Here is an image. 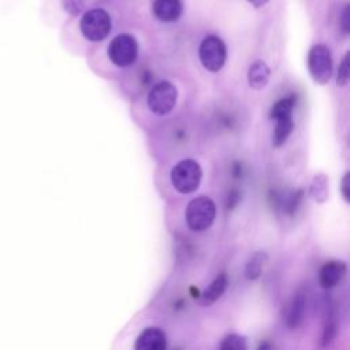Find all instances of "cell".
Returning <instances> with one entry per match:
<instances>
[{
	"label": "cell",
	"instance_id": "cell-21",
	"mask_svg": "<svg viewBox=\"0 0 350 350\" xmlns=\"http://www.w3.org/2000/svg\"><path fill=\"white\" fill-rule=\"evenodd\" d=\"M349 178H350V174L346 172L343 179H342V194H343V198L349 202L350 201V189H349Z\"/></svg>",
	"mask_w": 350,
	"mask_h": 350
},
{
	"label": "cell",
	"instance_id": "cell-20",
	"mask_svg": "<svg viewBox=\"0 0 350 350\" xmlns=\"http://www.w3.org/2000/svg\"><path fill=\"white\" fill-rule=\"evenodd\" d=\"M83 5H85V0H63L64 10L71 15L79 14Z\"/></svg>",
	"mask_w": 350,
	"mask_h": 350
},
{
	"label": "cell",
	"instance_id": "cell-18",
	"mask_svg": "<svg viewBox=\"0 0 350 350\" xmlns=\"http://www.w3.org/2000/svg\"><path fill=\"white\" fill-rule=\"evenodd\" d=\"M349 75H350V71H349V53L345 55L340 66H339V70H338V85L343 86L347 83L349 81Z\"/></svg>",
	"mask_w": 350,
	"mask_h": 350
},
{
	"label": "cell",
	"instance_id": "cell-7",
	"mask_svg": "<svg viewBox=\"0 0 350 350\" xmlns=\"http://www.w3.org/2000/svg\"><path fill=\"white\" fill-rule=\"evenodd\" d=\"M308 68L314 82L324 85L332 74V57L325 45H314L308 55Z\"/></svg>",
	"mask_w": 350,
	"mask_h": 350
},
{
	"label": "cell",
	"instance_id": "cell-4",
	"mask_svg": "<svg viewBox=\"0 0 350 350\" xmlns=\"http://www.w3.org/2000/svg\"><path fill=\"white\" fill-rule=\"evenodd\" d=\"M198 56L202 63V66L212 72L219 71L227 57V49L221 38L217 36H208L202 40L198 49Z\"/></svg>",
	"mask_w": 350,
	"mask_h": 350
},
{
	"label": "cell",
	"instance_id": "cell-22",
	"mask_svg": "<svg viewBox=\"0 0 350 350\" xmlns=\"http://www.w3.org/2000/svg\"><path fill=\"white\" fill-rule=\"evenodd\" d=\"M342 26H343V30L347 33L349 31V7H346L343 10V14H342Z\"/></svg>",
	"mask_w": 350,
	"mask_h": 350
},
{
	"label": "cell",
	"instance_id": "cell-19",
	"mask_svg": "<svg viewBox=\"0 0 350 350\" xmlns=\"http://www.w3.org/2000/svg\"><path fill=\"white\" fill-rule=\"evenodd\" d=\"M335 331H336V324H335V320L329 314V317H327V323L324 325V335H323L324 345H328L334 339Z\"/></svg>",
	"mask_w": 350,
	"mask_h": 350
},
{
	"label": "cell",
	"instance_id": "cell-12",
	"mask_svg": "<svg viewBox=\"0 0 350 350\" xmlns=\"http://www.w3.org/2000/svg\"><path fill=\"white\" fill-rule=\"evenodd\" d=\"M305 306H306V301L304 294H297L288 308L287 312V317H286V324L288 328H297L305 314Z\"/></svg>",
	"mask_w": 350,
	"mask_h": 350
},
{
	"label": "cell",
	"instance_id": "cell-16",
	"mask_svg": "<svg viewBox=\"0 0 350 350\" xmlns=\"http://www.w3.org/2000/svg\"><path fill=\"white\" fill-rule=\"evenodd\" d=\"M294 109V100L291 97L279 100L271 109V118L278 119L282 116H291Z\"/></svg>",
	"mask_w": 350,
	"mask_h": 350
},
{
	"label": "cell",
	"instance_id": "cell-8",
	"mask_svg": "<svg viewBox=\"0 0 350 350\" xmlns=\"http://www.w3.org/2000/svg\"><path fill=\"white\" fill-rule=\"evenodd\" d=\"M167 338L165 334L156 327H149L144 329L134 345V350H165Z\"/></svg>",
	"mask_w": 350,
	"mask_h": 350
},
{
	"label": "cell",
	"instance_id": "cell-11",
	"mask_svg": "<svg viewBox=\"0 0 350 350\" xmlns=\"http://www.w3.org/2000/svg\"><path fill=\"white\" fill-rule=\"evenodd\" d=\"M269 67L265 64V62L262 60H256L250 67H249V72H247V81L250 88L260 90L262 89L268 81H269Z\"/></svg>",
	"mask_w": 350,
	"mask_h": 350
},
{
	"label": "cell",
	"instance_id": "cell-17",
	"mask_svg": "<svg viewBox=\"0 0 350 350\" xmlns=\"http://www.w3.org/2000/svg\"><path fill=\"white\" fill-rule=\"evenodd\" d=\"M219 350H247L246 339L241 335H237V334L227 335L221 340Z\"/></svg>",
	"mask_w": 350,
	"mask_h": 350
},
{
	"label": "cell",
	"instance_id": "cell-1",
	"mask_svg": "<svg viewBox=\"0 0 350 350\" xmlns=\"http://www.w3.org/2000/svg\"><path fill=\"white\" fill-rule=\"evenodd\" d=\"M202 176L201 167L197 161L186 159L179 161L171 171V180L174 187L182 194H190L200 186Z\"/></svg>",
	"mask_w": 350,
	"mask_h": 350
},
{
	"label": "cell",
	"instance_id": "cell-5",
	"mask_svg": "<svg viewBox=\"0 0 350 350\" xmlns=\"http://www.w3.org/2000/svg\"><path fill=\"white\" fill-rule=\"evenodd\" d=\"M108 56L118 67L133 64L138 56V44L135 38L130 34L116 36L108 46Z\"/></svg>",
	"mask_w": 350,
	"mask_h": 350
},
{
	"label": "cell",
	"instance_id": "cell-6",
	"mask_svg": "<svg viewBox=\"0 0 350 350\" xmlns=\"http://www.w3.org/2000/svg\"><path fill=\"white\" fill-rule=\"evenodd\" d=\"M176 98H178L176 88L171 82L163 81L152 88L148 96V105L153 113L167 115L175 107Z\"/></svg>",
	"mask_w": 350,
	"mask_h": 350
},
{
	"label": "cell",
	"instance_id": "cell-3",
	"mask_svg": "<svg viewBox=\"0 0 350 350\" xmlns=\"http://www.w3.org/2000/svg\"><path fill=\"white\" fill-rule=\"evenodd\" d=\"M111 18L101 10L94 8L88 11L81 19V31L89 41H101L111 31Z\"/></svg>",
	"mask_w": 350,
	"mask_h": 350
},
{
	"label": "cell",
	"instance_id": "cell-14",
	"mask_svg": "<svg viewBox=\"0 0 350 350\" xmlns=\"http://www.w3.org/2000/svg\"><path fill=\"white\" fill-rule=\"evenodd\" d=\"M276 120V127L273 131V145L275 146H280L282 144L286 142V139L288 138V135L293 131V115L291 116H282L275 119Z\"/></svg>",
	"mask_w": 350,
	"mask_h": 350
},
{
	"label": "cell",
	"instance_id": "cell-13",
	"mask_svg": "<svg viewBox=\"0 0 350 350\" xmlns=\"http://www.w3.org/2000/svg\"><path fill=\"white\" fill-rule=\"evenodd\" d=\"M227 284H228V280L226 273H220L219 276H216L215 280L209 284V287L202 293V304L209 305L217 301L226 291Z\"/></svg>",
	"mask_w": 350,
	"mask_h": 350
},
{
	"label": "cell",
	"instance_id": "cell-23",
	"mask_svg": "<svg viewBox=\"0 0 350 350\" xmlns=\"http://www.w3.org/2000/svg\"><path fill=\"white\" fill-rule=\"evenodd\" d=\"M250 4H253L254 7H262L268 3V0H249Z\"/></svg>",
	"mask_w": 350,
	"mask_h": 350
},
{
	"label": "cell",
	"instance_id": "cell-9",
	"mask_svg": "<svg viewBox=\"0 0 350 350\" xmlns=\"http://www.w3.org/2000/svg\"><path fill=\"white\" fill-rule=\"evenodd\" d=\"M346 264L342 261H328L325 262L319 272V283L323 288L335 287L346 275Z\"/></svg>",
	"mask_w": 350,
	"mask_h": 350
},
{
	"label": "cell",
	"instance_id": "cell-15",
	"mask_svg": "<svg viewBox=\"0 0 350 350\" xmlns=\"http://www.w3.org/2000/svg\"><path fill=\"white\" fill-rule=\"evenodd\" d=\"M268 260V256L265 252H257L254 253L249 261L246 262V267H245V276L249 279V280H256L257 278H260V275L262 273V268H264V264L265 261Z\"/></svg>",
	"mask_w": 350,
	"mask_h": 350
},
{
	"label": "cell",
	"instance_id": "cell-10",
	"mask_svg": "<svg viewBox=\"0 0 350 350\" xmlns=\"http://www.w3.org/2000/svg\"><path fill=\"white\" fill-rule=\"evenodd\" d=\"M153 14L163 22H174L182 14L180 0H154Z\"/></svg>",
	"mask_w": 350,
	"mask_h": 350
},
{
	"label": "cell",
	"instance_id": "cell-24",
	"mask_svg": "<svg viewBox=\"0 0 350 350\" xmlns=\"http://www.w3.org/2000/svg\"><path fill=\"white\" fill-rule=\"evenodd\" d=\"M258 350H272V346L269 342H262L260 346H258Z\"/></svg>",
	"mask_w": 350,
	"mask_h": 350
},
{
	"label": "cell",
	"instance_id": "cell-2",
	"mask_svg": "<svg viewBox=\"0 0 350 350\" xmlns=\"http://www.w3.org/2000/svg\"><path fill=\"white\" fill-rule=\"evenodd\" d=\"M216 208L209 197L201 196L191 200L186 208V223L193 231L209 228L215 220Z\"/></svg>",
	"mask_w": 350,
	"mask_h": 350
}]
</instances>
